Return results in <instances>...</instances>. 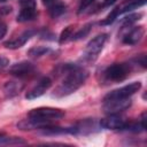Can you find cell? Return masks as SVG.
<instances>
[{
    "label": "cell",
    "instance_id": "5bb4252c",
    "mask_svg": "<svg viewBox=\"0 0 147 147\" xmlns=\"http://www.w3.org/2000/svg\"><path fill=\"white\" fill-rule=\"evenodd\" d=\"M23 90V84L18 80H9L3 85V94L6 98H14Z\"/></svg>",
    "mask_w": 147,
    "mask_h": 147
},
{
    "label": "cell",
    "instance_id": "484cf974",
    "mask_svg": "<svg viewBox=\"0 0 147 147\" xmlns=\"http://www.w3.org/2000/svg\"><path fill=\"white\" fill-rule=\"evenodd\" d=\"M3 1H7V0H0V2H3Z\"/></svg>",
    "mask_w": 147,
    "mask_h": 147
},
{
    "label": "cell",
    "instance_id": "9a60e30c",
    "mask_svg": "<svg viewBox=\"0 0 147 147\" xmlns=\"http://www.w3.org/2000/svg\"><path fill=\"white\" fill-rule=\"evenodd\" d=\"M48 11L53 18H57L65 11V5L56 0V1L52 2L51 5H48Z\"/></svg>",
    "mask_w": 147,
    "mask_h": 147
},
{
    "label": "cell",
    "instance_id": "d6986e66",
    "mask_svg": "<svg viewBox=\"0 0 147 147\" xmlns=\"http://www.w3.org/2000/svg\"><path fill=\"white\" fill-rule=\"evenodd\" d=\"M72 26L70 25V26H67L63 31H62V33H61V36H60V39H59V41H60V44H63V42H65V41H68L69 39H71L72 38Z\"/></svg>",
    "mask_w": 147,
    "mask_h": 147
},
{
    "label": "cell",
    "instance_id": "ac0fdd59",
    "mask_svg": "<svg viewBox=\"0 0 147 147\" xmlns=\"http://www.w3.org/2000/svg\"><path fill=\"white\" fill-rule=\"evenodd\" d=\"M91 24H86V25H84L80 30H78L75 34H72V40H78V39H82V38H84V37H86L87 34H88V32H90V30H91Z\"/></svg>",
    "mask_w": 147,
    "mask_h": 147
},
{
    "label": "cell",
    "instance_id": "d4e9b609",
    "mask_svg": "<svg viewBox=\"0 0 147 147\" xmlns=\"http://www.w3.org/2000/svg\"><path fill=\"white\" fill-rule=\"evenodd\" d=\"M54 1H56V0H42V2H44L45 5H47V6H48V5H51V3H52V2H54Z\"/></svg>",
    "mask_w": 147,
    "mask_h": 147
},
{
    "label": "cell",
    "instance_id": "7c38bea8",
    "mask_svg": "<svg viewBox=\"0 0 147 147\" xmlns=\"http://www.w3.org/2000/svg\"><path fill=\"white\" fill-rule=\"evenodd\" d=\"M36 32L33 30H26L24 32H22L20 36H17L16 38L11 39V40H8L3 44V46L6 48H9V49H17V48H21L22 46L25 45V42L34 34Z\"/></svg>",
    "mask_w": 147,
    "mask_h": 147
},
{
    "label": "cell",
    "instance_id": "44dd1931",
    "mask_svg": "<svg viewBox=\"0 0 147 147\" xmlns=\"http://www.w3.org/2000/svg\"><path fill=\"white\" fill-rule=\"evenodd\" d=\"M95 1H96V0H82V1H80V5H79V7H78V14L84 13V11H85L91 5H93Z\"/></svg>",
    "mask_w": 147,
    "mask_h": 147
},
{
    "label": "cell",
    "instance_id": "277c9868",
    "mask_svg": "<svg viewBox=\"0 0 147 147\" xmlns=\"http://www.w3.org/2000/svg\"><path fill=\"white\" fill-rule=\"evenodd\" d=\"M131 71V64L127 63H114L105 70V77L108 82H122Z\"/></svg>",
    "mask_w": 147,
    "mask_h": 147
},
{
    "label": "cell",
    "instance_id": "4fadbf2b",
    "mask_svg": "<svg viewBox=\"0 0 147 147\" xmlns=\"http://www.w3.org/2000/svg\"><path fill=\"white\" fill-rule=\"evenodd\" d=\"M144 34H145V29H144V26H134L133 29H131V30L124 36L123 42L126 44V45H130V46L136 45V44H138V42L142 39Z\"/></svg>",
    "mask_w": 147,
    "mask_h": 147
},
{
    "label": "cell",
    "instance_id": "ffe728a7",
    "mask_svg": "<svg viewBox=\"0 0 147 147\" xmlns=\"http://www.w3.org/2000/svg\"><path fill=\"white\" fill-rule=\"evenodd\" d=\"M142 16V14L141 13H134V14H130L129 16H126L125 18H124V25L125 26H127V25H131L132 23H134L136 21H138L140 17Z\"/></svg>",
    "mask_w": 147,
    "mask_h": 147
},
{
    "label": "cell",
    "instance_id": "cb8c5ba5",
    "mask_svg": "<svg viewBox=\"0 0 147 147\" xmlns=\"http://www.w3.org/2000/svg\"><path fill=\"white\" fill-rule=\"evenodd\" d=\"M117 0H103L101 7H108V6H111L113 3H115Z\"/></svg>",
    "mask_w": 147,
    "mask_h": 147
},
{
    "label": "cell",
    "instance_id": "8992f818",
    "mask_svg": "<svg viewBox=\"0 0 147 147\" xmlns=\"http://www.w3.org/2000/svg\"><path fill=\"white\" fill-rule=\"evenodd\" d=\"M130 106H131L130 98L109 99V100H105L102 109L107 115H111V114H118V113L127 109Z\"/></svg>",
    "mask_w": 147,
    "mask_h": 147
},
{
    "label": "cell",
    "instance_id": "603a6c76",
    "mask_svg": "<svg viewBox=\"0 0 147 147\" xmlns=\"http://www.w3.org/2000/svg\"><path fill=\"white\" fill-rule=\"evenodd\" d=\"M6 33H7V25L5 23L0 22V39H2Z\"/></svg>",
    "mask_w": 147,
    "mask_h": 147
},
{
    "label": "cell",
    "instance_id": "2e32d148",
    "mask_svg": "<svg viewBox=\"0 0 147 147\" xmlns=\"http://www.w3.org/2000/svg\"><path fill=\"white\" fill-rule=\"evenodd\" d=\"M21 144H25V141L21 138L6 137L3 134H0V145H21Z\"/></svg>",
    "mask_w": 147,
    "mask_h": 147
},
{
    "label": "cell",
    "instance_id": "e0dca14e",
    "mask_svg": "<svg viewBox=\"0 0 147 147\" xmlns=\"http://www.w3.org/2000/svg\"><path fill=\"white\" fill-rule=\"evenodd\" d=\"M49 52V48L48 47H45V46H36V47H32L29 49L28 54L32 57H40L45 54H47Z\"/></svg>",
    "mask_w": 147,
    "mask_h": 147
},
{
    "label": "cell",
    "instance_id": "3957f363",
    "mask_svg": "<svg viewBox=\"0 0 147 147\" xmlns=\"http://www.w3.org/2000/svg\"><path fill=\"white\" fill-rule=\"evenodd\" d=\"M106 40H107V34L106 33L98 34L92 40H90L88 44L86 45L84 54H83L84 61H86V62H94L98 59L100 52L102 51Z\"/></svg>",
    "mask_w": 147,
    "mask_h": 147
},
{
    "label": "cell",
    "instance_id": "6da1fadb",
    "mask_svg": "<svg viewBox=\"0 0 147 147\" xmlns=\"http://www.w3.org/2000/svg\"><path fill=\"white\" fill-rule=\"evenodd\" d=\"M60 74L63 75V79L53 93L56 98L67 96L74 93L85 83L87 78V71L76 64H63Z\"/></svg>",
    "mask_w": 147,
    "mask_h": 147
},
{
    "label": "cell",
    "instance_id": "30bf717a",
    "mask_svg": "<svg viewBox=\"0 0 147 147\" xmlns=\"http://www.w3.org/2000/svg\"><path fill=\"white\" fill-rule=\"evenodd\" d=\"M95 129H96L95 121L87 118V119L80 121L75 126L70 127V133L71 134H90V133L94 132Z\"/></svg>",
    "mask_w": 147,
    "mask_h": 147
},
{
    "label": "cell",
    "instance_id": "7a4b0ae2",
    "mask_svg": "<svg viewBox=\"0 0 147 147\" xmlns=\"http://www.w3.org/2000/svg\"><path fill=\"white\" fill-rule=\"evenodd\" d=\"M64 116V111L57 108H52V107H40L32 109L29 114L28 117L38 119L40 122L45 123H53L54 121H59Z\"/></svg>",
    "mask_w": 147,
    "mask_h": 147
},
{
    "label": "cell",
    "instance_id": "ba28073f",
    "mask_svg": "<svg viewBox=\"0 0 147 147\" xmlns=\"http://www.w3.org/2000/svg\"><path fill=\"white\" fill-rule=\"evenodd\" d=\"M52 85V80L48 77H42L40 78L25 94V99L28 100H33L39 96H41Z\"/></svg>",
    "mask_w": 147,
    "mask_h": 147
},
{
    "label": "cell",
    "instance_id": "8fae6325",
    "mask_svg": "<svg viewBox=\"0 0 147 147\" xmlns=\"http://www.w3.org/2000/svg\"><path fill=\"white\" fill-rule=\"evenodd\" d=\"M9 72L16 77H28L30 75H32L34 72V67L32 63L30 62H26V61H23V62H20V63H16L14 65L10 67L9 69Z\"/></svg>",
    "mask_w": 147,
    "mask_h": 147
},
{
    "label": "cell",
    "instance_id": "7402d4cb",
    "mask_svg": "<svg viewBox=\"0 0 147 147\" xmlns=\"http://www.w3.org/2000/svg\"><path fill=\"white\" fill-rule=\"evenodd\" d=\"M9 64V60L5 56H0V70H2L3 68H6Z\"/></svg>",
    "mask_w": 147,
    "mask_h": 147
},
{
    "label": "cell",
    "instance_id": "5b68a950",
    "mask_svg": "<svg viewBox=\"0 0 147 147\" xmlns=\"http://www.w3.org/2000/svg\"><path fill=\"white\" fill-rule=\"evenodd\" d=\"M141 87V83L140 82H133L129 85L122 86L119 88L113 90L111 92H109L105 98V100H109V99H122V98H130L131 95H133L136 92H138Z\"/></svg>",
    "mask_w": 147,
    "mask_h": 147
},
{
    "label": "cell",
    "instance_id": "9c48e42d",
    "mask_svg": "<svg viewBox=\"0 0 147 147\" xmlns=\"http://www.w3.org/2000/svg\"><path fill=\"white\" fill-rule=\"evenodd\" d=\"M127 122H125L122 117H119L117 114L108 115L106 118H102L99 123V125L103 129L108 130H124Z\"/></svg>",
    "mask_w": 147,
    "mask_h": 147
},
{
    "label": "cell",
    "instance_id": "52a82bcc",
    "mask_svg": "<svg viewBox=\"0 0 147 147\" xmlns=\"http://www.w3.org/2000/svg\"><path fill=\"white\" fill-rule=\"evenodd\" d=\"M37 16L36 1L34 0H21V10L17 15V22H29Z\"/></svg>",
    "mask_w": 147,
    "mask_h": 147
}]
</instances>
